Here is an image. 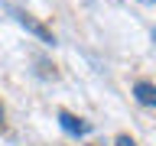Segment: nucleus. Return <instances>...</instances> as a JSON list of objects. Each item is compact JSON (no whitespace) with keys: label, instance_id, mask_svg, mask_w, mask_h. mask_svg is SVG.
I'll list each match as a JSON object with an SVG mask.
<instances>
[{"label":"nucleus","instance_id":"nucleus-4","mask_svg":"<svg viewBox=\"0 0 156 146\" xmlns=\"http://www.w3.org/2000/svg\"><path fill=\"white\" fill-rule=\"evenodd\" d=\"M117 146H136V143L130 140V136H117Z\"/></svg>","mask_w":156,"mask_h":146},{"label":"nucleus","instance_id":"nucleus-5","mask_svg":"<svg viewBox=\"0 0 156 146\" xmlns=\"http://www.w3.org/2000/svg\"><path fill=\"white\" fill-rule=\"evenodd\" d=\"M0 123H3V107H0Z\"/></svg>","mask_w":156,"mask_h":146},{"label":"nucleus","instance_id":"nucleus-6","mask_svg":"<svg viewBox=\"0 0 156 146\" xmlns=\"http://www.w3.org/2000/svg\"><path fill=\"white\" fill-rule=\"evenodd\" d=\"M140 3H153V0H140Z\"/></svg>","mask_w":156,"mask_h":146},{"label":"nucleus","instance_id":"nucleus-3","mask_svg":"<svg viewBox=\"0 0 156 146\" xmlns=\"http://www.w3.org/2000/svg\"><path fill=\"white\" fill-rule=\"evenodd\" d=\"M16 19H20V23H23V26H29V29H33V33H36V36H42V39H46V42H52V36H49V33H46V29H42V26H39V23H33V19H29L26 13H20V10H16Z\"/></svg>","mask_w":156,"mask_h":146},{"label":"nucleus","instance_id":"nucleus-2","mask_svg":"<svg viewBox=\"0 0 156 146\" xmlns=\"http://www.w3.org/2000/svg\"><path fill=\"white\" fill-rule=\"evenodd\" d=\"M133 94H136V101H140L143 107H153L156 104V88L150 85V81H140V85L133 88Z\"/></svg>","mask_w":156,"mask_h":146},{"label":"nucleus","instance_id":"nucleus-1","mask_svg":"<svg viewBox=\"0 0 156 146\" xmlns=\"http://www.w3.org/2000/svg\"><path fill=\"white\" fill-rule=\"evenodd\" d=\"M58 123H62V130L65 133H72V136H85V133H91V123H85L81 117H75V114H58Z\"/></svg>","mask_w":156,"mask_h":146}]
</instances>
